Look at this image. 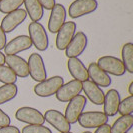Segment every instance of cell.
<instances>
[{
	"label": "cell",
	"instance_id": "obj_9",
	"mask_svg": "<svg viewBox=\"0 0 133 133\" xmlns=\"http://www.w3.org/2000/svg\"><path fill=\"white\" fill-rule=\"evenodd\" d=\"M76 23L73 21L65 22L57 32L55 45L58 50H65L76 33Z\"/></svg>",
	"mask_w": 133,
	"mask_h": 133
},
{
	"label": "cell",
	"instance_id": "obj_1",
	"mask_svg": "<svg viewBox=\"0 0 133 133\" xmlns=\"http://www.w3.org/2000/svg\"><path fill=\"white\" fill-rule=\"evenodd\" d=\"M28 32L32 45L39 51H45L49 46V39L44 26L40 22H31L28 26Z\"/></svg>",
	"mask_w": 133,
	"mask_h": 133
},
{
	"label": "cell",
	"instance_id": "obj_27",
	"mask_svg": "<svg viewBox=\"0 0 133 133\" xmlns=\"http://www.w3.org/2000/svg\"><path fill=\"white\" fill-rule=\"evenodd\" d=\"M118 113L120 115H130L133 113V95H130L120 101Z\"/></svg>",
	"mask_w": 133,
	"mask_h": 133
},
{
	"label": "cell",
	"instance_id": "obj_21",
	"mask_svg": "<svg viewBox=\"0 0 133 133\" xmlns=\"http://www.w3.org/2000/svg\"><path fill=\"white\" fill-rule=\"evenodd\" d=\"M23 4L25 5L27 16H29L32 22H39L43 18L44 8L41 6L38 0H24Z\"/></svg>",
	"mask_w": 133,
	"mask_h": 133
},
{
	"label": "cell",
	"instance_id": "obj_17",
	"mask_svg": "<svg viewBox=\"0 0 133 133\" xmlns=\"http://www.w3.org/2000/svg\"><path fill=\"white\" fill-rule=\"evenodd\" d=\"M120 94L116 89H110L104 95V102H103V110L104 113L108 117L115 116L118 113V107H119Z\"/></svg>",
	"mask_w": 133,
	"mask_h": 133
},
{
	"label": "cell",
	"instance_id": "obj_2",
	"mask_svg": "<svg viewBox=\"0 0 133 133\" xmlns=\"http://www.w3.org/2000/svg\"><path fill=\"white\" fill-rule=\"evenodd\" d=\"M64 84V79L61 76H52L44 81H41L34 86V93L39 97H49L58 91L60 87Z\"/></svg>",
	"mask_w": 133,
	"mask_h": 133
},
{
	"label": "cell",
	"instance_id": "obj_15",
	"mask_svg": "<svg viewBox=\"0 0 133 133\" xmlns=\"http://www.w3.org/2000/svg\"><path fill=\"white\" fill-rule=\"evenodd\" d=\"M5 63L9 67L16 76L21 78H26L29 76V68L28 63L24 58L19 55H6L5 56Z\"/></svg>",
	"mask_w": 133,
	"mask_h": 133
},
{
	"label": "cell",
	"instance_id": "obj_19",
	"mask_svg": "<svg viewBox=\"0 0 133 133\" xmlns=\"http://www.w3.org/2000/svg\"><path fill=\"white\" fill-rule=\"evenodd\" d=\"M82 90L86 97L95 105H102L104 102V92L101 87L96 85L91 80H86L82 82Z\"/></svg>",
	"mask_w": 133,
	"mask_h": 133
},
{
	"label": "cell",
	"instance_id": "obj_37",
	"mask_svg": "<svg viewBox=\"0 0 133 133\" xmlns=\"http://www.w3.org/2000/svg\"><path fill=\"white\" fill-rule=\"evenodd\" d=\"M63 133H72V132H70V131H69V132H63Z\"/></svg>",
	"mask_w": 133,
	"mask_h": 133
},
{
	"label": "cell",
	"instance_id": "obj_24",
	"mask_svg": "<svg viewBox=\"0 0 133 133\" xmlns=\"http://www.w3.org/2000/svg\"><path fill=\"white\" fill-rule=\"evenodd\" d=\"M18 93L16 84H3L0 86V105L13 100Z\"/></svg>",
	"mask_w": 133,
	"mask_h": 133
},
{
	"label": "cell",
	"instance_id": "obj_18",
	"mask_svg": "<svg viewBox=\"0 0 133 133\" xmlns=\"http://www.w3.org/2000/svg\"><path fill=\"white\" fill-rule=\"evenodd\" d=\"M87 71H88V77L93 83L99 87H108L111 84V78L109 74H107L104 70H102L97 65V63L95 62L90 63L87 68Z\"/></svg>",
	"mask_w": 133,
	"mask_h": 133
},
{
	"label": "cell",
	"instance_id": "obj_12",
	"mask_svg": "<svg viewBox=\"0 0 133 133\" xmlns=\"http://www.w3.org/2000/svg\"><path fill=\"white\" fill-rule=\"evenodd\" d=\"M82 91V82L78 80H71L63 84L56 92V98L60 102H69Z\"/></svg>",
	"mask_w": 133,
	"mask_h": 133
},
{
	"label": "cell",
	"instance_id": "obj_29",
	"mask_svg": "<svg viewBox=\"0 0 133 133\" xmlns=\"http://www.w3.org/2000/svg\"><path fill=\"white\" fill-rule=\"evenodd\" d=\"M11 123V119L8 116V114H6L1 108H0V127H5L10 125Z\"/></svg>",
	"mask_w": 133,
	"mask_h": 133
},
{
	"label": "cell",
	"instance_id": "obj_23",
	"mask_svg": "<svg viewBox=\"0 0 133 133\" xmlns=\"http://www.w3.org/2000/svg\"><path fill=\"white\" fill-rule=\"evenodd\" d=\"M121 56H122V62L124 67L129 73H133V43L128 42L125 43L122 50H121Z\"/></svg>",
	"mask_w": 133,
	"mask_h": 133
},
{
	"label": "cell",
	"instance_id": "obj_6",
	"mask_svg": "<svg viewBox=\"0 0 133 133\" xmlns=\"http://www.w3.org/2000/svg\"><path fill=\"white\" fill-rule=\"evenodd\" d=\"M97 65L107 74L114 76H122L126 72L123 62L115 56H102L97 61Z\"/></svg>",
	"mask_w": 133,
	"mask_h": 133
},
{
	"label": "cell",
	"instance_id": "obj_33",
	"mask_svg": "<svg viewBox=\"0 0 133 133\" xmlns=\"http://www.w3.org/2000/svg\"><path fill=\"white\" fill-rule=\"evenodd\" d=\"M94 133H111L110 125L108 123H106V124H104L102 126L98 127V128H96V130H95Z\"/></svg>",
	"mask_w": 133,
	"mask_h": 133
},
{
	"label": "cell",
	"instance_id": "obj_31",
	"mask_svg": "<svg viewBox=\"0 0 133 133\" xmlns=\"http://www.w3.org/2000/svg\"><path fill=\"white\" fill-rule=\"evenodd\" d=\"M0 133H21L16 126L8 125L5 127H0Z\"/></svg>",
	"mask_w": 133,
	"mask_h": 133
},
{
	"label": "cell",
	"instance_id": "obj_5",
	"mask_svg": "<svg viewBox=\"0 0 133 133\" xmlns=\"http://www.w3.org/2000/svg\"><path fill=\"white\" fill-rule=\"evenodd\" d=\"M15 118L28 125H43L45 122L44 116L39 110L29 106L19 108L15 113Z\"/></svg>",
	"mask_w": 133,
	"mask_h": 133
},
{
	"label": "cell",
	"instance_id": "obj_38",
	"mask_svg": "<svg viewBox=\"0 0 133 133\" xmlns=\"http://www.w3.org/2000/svg\"><path fill=\"white\" fill-rule=\"evenodd\" d=\"M0 1H1V0H0Z\"/></svg>",
	"mask_w": 133,
	"mask_h": 133
},
{
	"label": "cell",
	"instance_id": "obj_16",
	"mask_svg": "<svg viewBox=\"0 0 133 133\" xmlns=\"http://www.w3.org/2000/svg\"><path fill=\"white\" fill-rule=\"evenodd\" d=\"M32 45V42L27 35H19L15 37L11 41H9L4 48L5 54L7 55H17L18 53L30 49Z\"/></svg>",
	"mask_w": 133,
	"mask_h": 133
},
{
	"label": "cell",
	"instance_id": "obj_8",
	"mask_svg": "<svg viewBox=\"0 0 133 133\" xmlns=\"http://www.w3.org/2000/svg\"><path fill=\"white\" fill-rule=\"evenodd\" d=\"M97 7V0H74L69 6L68 14L71 18H79L94 12Z\"/></svg>",
	"mask_w": 133,
	"mask_h": 133
},
{
	"label": "cell",
	"instance_id": "obj_20",
	"mask_svg": "<svg viewBox=\"0 0 133 133\" xmlns=\"http://www.w3.org/2000/svg\"><path fill=\"white\" fill-rule=\"evenodd\" d=\"M67 67H68L69 73L71 74V76L74 78V80L84 82L89 78L87 68L79 58H68Z\"/></svg>",
	"mask_w": 133,
	"mask_h": 133
},
{
	"label": "cell",
	"instance_id": "obj_13",
	"mask_svg": "<svg viewBox=\"0 0 133 133\" xmlns=\"http://www.w3.org/2000/svg\"><path fill=\"white\" fill-rule=\"evenodd\" d=\"M43 116H44L45 121L48 122L50 125H52L60 133L69 132L70 131L71 124L67 121V119L64 116V114H62L58 110L49 109V110H47L46 112H45V114Z\"/></svg>",
	"mask_w": 133,
	"mask_h": 133
},
{
	"label": "cell",
	"instance_id": "obj_4",
	"mask_svg": "<svg viewBox=\"0 0 133 133\" xmlns=\"http://www.w3.org/2000/svg\"><path fill=\"white\" fill-rule=\"evenodd\" d=\"M87 99L84 95H77L68 102V105L65 110V118L70 124H74L78 121V118L83 113V110L86 106Z\"/></svg>",
	"mask_w": 133,
	"mask_h": 133
},
{
	"label": "cell",
	"instance_id": "obj_26",
	"mask_svg": "<svg viewBox=\"0 0 133 133\" xmlns=\"http://www.w3.org/2000/svg\"><path fill=\"white\" fill-rule=\"evenodd\" d=\"M17 81V76L8 66L0 65V82L3 84H14Z\"/></svg>",
	"mask_w": 133,
	"mask_h": 133
},
{
	"label": "cell",
	"instance_id": "obj_11",
	"mask_svg": "<svg viewBox=\"0 0 133 133\" xmlns=\"http://www.w3.org/2000/svg\"><path fill=\"white\" fill-rule=\"evenodd\" d=\"M27 18V13L24 9H17L5 15L2 19L0 26L5 33H9L15 30L17 27L21 25Z\"/></svg>",
	"mask_w": 133,
	"mask_h": 133
},
{
	"label": "cell",
	"instance_id": "obj_36",
	"mask_svg": "<svg viewBox=\"0 0 133 133\" xmlns=\"http://www.w3.org/2000/svg\"><path fill=\"white\" fill-rule=\"evenodd\" d=\"M83 133H91L90 131H85V132H83Z\"/></svg>",
	"mask_w": 133,
	"mask_h": 133
},
{
	"label": "cell",
	"instance_id": "obj_10",
	"mask_svg": "<svg viewBox=\"0 0 133 133\" xmlns=\"http://www.w3.org/2000/svg\"><path fill=\"white\" fill-rule=\"evenodd\" d=\"M88 43L86 34L82 31L75 33L74 37L65 49V54L68 58H78L85 51Z\"/></svg>",
	"mask_w": 133,
	"mask_h": 133
},
{
	"label": "cell",
	"instance_id": "obj_32",
	"mask_svg": "<svg viewBox=\"0 0 133 133\" xmlns=\"http://www.w3.org/2000/svg\"><path fill=\"white\" fill-rule=\"evenodd\" d=\"M7 44V37L6 33L3 31V29L0 26V51L4 49Z\"/></svg>",
	"mask_w": 133,
	"mask_h": 133
},
{
	"label": "cell",
	"instance_id": "obj_3",
	"mask_svg": "<svg viewBox=\"0 0 133 133\" xmlns=\"http://www.w3.org/2000/svg\"><path fill=\"white\" fill-rule=\"evenodd\" d=\"M27 63L29 68V75L34 81L39 83L41 81L47 79L46 67L44 64L43 58L40 54L32 53L29 56Z\"/></svg>",
	"mask_w": 133,
	"mask_h": 133
},
{
	"label": "cell",
	"instance_id": "obj_22",
	"mask_svg": "<svg viewBox=\"0 0 133 133\" xmlns=\"http://www.w3.org/2000/svg\"><path fill=\"white\" fill-rule=\"evenodd\" d=\"M133 126V115H121L110 126L111 133H128Z\"/></svg>",
	"mask_w": 133,
	"mask_h": 133
},
{
	"label": "cell",
	"instance_id": "obj_14",
	"mask_svg": "<svg viewBox=\"0 0 133 133\" xmlns=\"http://www.w3.org/2000/svg\"><path fill=\"white\" fill-rule=\"evenodd\" d=\"M66 9L62 4H55L51 9V13L48 20V30L51 33H57L61 26L66 22Z\"/></svg>",
	"mask_w": 133,
	"mask_h": 133
},
{
	"label": "cell",
	"instance_id": "obj_30",
	"mask_svg": "<svg viewBox=\"0 0 133 133\" xmlns=\"http://www.w3.org/2000/svg\"><path fill=\"white\" fill-rule=\"evenodd\" d=\"M38 1L41 4V6L43 8H45L46 10H51L54 7V5L56 4L55 0H38Z\"/></svg>",
	"mask_w": 133,
	"mask_h": 133
},
{
	"label": "cell",
	"instance_id": "obj_25",
	"mask_svg": "<svg viewBox=\"0 0 133 133\" xmlns=\"http://www.w3.org/2000/svg\"><path fill=\"white\" fill-rule=\"evenodd\" d=\"M24 3V0H1L0 1V12L8 14L19 9Z\"/></svg>",
	"mask_w": 133,
	"mask_h": 133
},
{
	"label": "cell",
	"instance_id": "obj_34",
	"mask_svg": "<svg viewBox=\"0 0 133 133\" xmlns=\"http://www.w3.org/2000/svg\"><path fill=\"white\" fill-rule=\"evenodd\" d=\"M5 63V55L0 51V65H3Z\"/></svg>",
	"mask_w": 133,
	"mask_h": 133
},
{
	"label": "cell",
	"instance_id": "obj_7",
	"mask_svg": "<svg viewBox=\"0 0 133 133\" xmlns=\"http://www.w3.org/2000/svg\"><path fill=\"white\" fill-rule=\"evenodd\" d=\"M109 117L101 111L83 112L78 118V123L83 128H98L108 122Z\"/></svg>",
	"mask_w": 133,
	"mask_h": 133
},
{
	"label": "cell",
	"instance_id": "obj_28",
	"mask_svg": "<svg viewBox=\"0 0 133 133\" xmlns=\"http://www.w3.org/2000/svg\"><path fill=\"white\" fill-rule=\"evenodd\" d=\"M21 133H52V131L44 125H27L22 128Z\"/></svg>",
	"mask_w": 133,
	"mask_h": 133
},
{
	"label": "cell",
	"instance_id": "obj_35",
	"mask_svg": "<svg viewBox=\"0 0 133 133\" xmlns=\"http://www.w3.org/2000/svg\"><path fill=\"white\" fill-rule=\"evenodd\" d=\"M128 92L130 95H133V81L129 84V86H128Z\"/></svg>",
	"mask_w": 133,
	"mask_h": 133
}]
</instances>
